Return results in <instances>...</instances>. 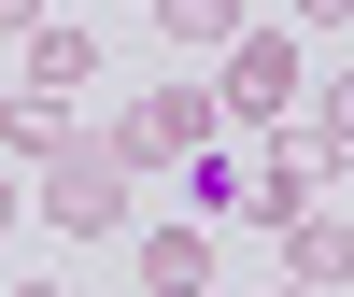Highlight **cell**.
I'll list each match as a JSON object with an SVG mask.
<instances>
[{"label": "cell", "instance_id": "14", "mask_svg": "<svg viewBox=\"0 0 354 297\" xmlns=\"http://www.w3.org/2000/svg\"><path fill=\"white\" fill-rule=\"evenodd\" d=\"M198 297H213V283H198Z\"/></svg>", "mask_w": 354, "mask_h": 297}, {"label": "cell", "instance_id": "10", "mask_svg": "<svg viewBox=\"0 0 354 297\" xmlns=\"http://www.w3.org/2000/svg\"><path fill=\"white\" fill-rule=\"evenodd\" d=\"M340 15H354V0H298V28H340Z\"/></svg>", "mask_w": 354, "mask_h": 297}, {"label": "cell", "instance_id": "12", "mask_svg": "<svg viewBox=\"0 0 354 297\" xmlns=\"http://www.w3.org/2000/svg\"><path fill=\"white\" fill-rule=\"evenodd\" d=\"M15 297H71V283H15Z\"/></svg>", "mask_w": 354, "mask_h": 297}, {"label": "cell", "instance_id": "8", "mask_svg": "<svg viewBox=\"0 0 354 297\" xmlns=\"http://www.w3.org/2000/svg\"><path fill=\"white\" fill-rule=\"evenodd\" d=\"M283 283L340 297V213H298V227H283Z\"/></svg>", "mask_w": 354, "mask_h": 297}, {"label": "cell", "instance_id": "5", "mask_svg": "<svg viewBox=\"0 0 354 297\" xmlns=\"http://www.w3.org/2000/svg\"><path fill=\"white\" fill-rule=\"evenodd\" d=\"M0 142H15L28 170H43L57 142H71V99H43V85H0Z\"/></svg>", "mask_w": 354, "mask_h": 297}, {"label": "cell", "instance_id": "4", "mask_svg": "<svg viewBox=\"0 0 354 297\" xmlns=\"http://www.w3.org/2000/svg\"><path fill=\"white\" fill-rule=\"evenodd\" d=\"M198 283H213V227H142V297H198Z\"/></svg>", "mask_w": 354, "mask_h": 297}, {"label": "cell", "instance_id": "1", "mask_svg": "<svg viewBox=\"0 0 354 297\" xmlns=\"http://www.w3.org/2000/svg\"><path fill=\"white\" fill-rule=\"evenodd\" d=\"M15 198H28V213L57 227V241H113V227H128V170H113V142H85V128L57 142V156L28 170Z\"/></svg>", "mask_w": 354, "mask_h": 297}, {"label": "cell", "instance_id": "3", "mask_svg": "<svg viewBox=\"0 0 354 297\" xmlns=\"http://www.w3.org/2000/svg\"><path fill=\"white\" fill-rule=\"evenodd\" d=\"M283 99H298V43H283V28H241V43H227V71H213V113L270 128Z\"/></svg>", "mask_w": 354, "mask_h": 297}, {"label": "cell", "instance_id": "2", "mask_svg": "<svg viewBox=\"0 0 354 297\" xmlns=\"http://www.w3.org/2000/svg\"><path fill=\"white\" fill-rule=\"evenodd\" d=\"M213 128H227L213 85H142V99L113 113V170H128V184L142 170H185V156H213Z\"/></svg>", "mask_w": 354, "mask_h": 297}, {"label": "cell", "instance_id": "13", "mask_svg": "<svg viewBox=\"0 0 354 297\" xmlns=\"http://www.w3.org/2000/svg\"><path fill=\"white\" fill-rule=\"evenodd\" d=\"M283 297H312V283H283Z\"/></svg>", "mask_w": 354, "mask_h": 297}, {"label": "cell", "instance_id": "7", "mask_svg": "<svg viewBox=\"0 0 354 297\" xmlns=\"http://www.w3.org/2000/svg\"><path fill=\"white\" fill-rule=\"evenodd\" d=\"M156 43L170 57H227L241 43V0H156Z\"/></svg>", "mask_w": 354, "mask_h": 297}, {"label": "cell", "instance_id": "9", "mask_svg": "<svg viewBox=\"0 0 354 297\" xmlns=\"http://www.w3.org/2000/svg\"><path fill=\"white\" fill-rule=\"evenodd\" d=\"M28 28H43V0H0V43H28Z\"/></svg>", "mask_w": 354, "mask_h": 297}, {"label": "cell", "instance_id": "11", "mask_svg": "<svg viewBox=\"0 0 354 297\" xmlns=\"http://www.w3.org/2000/svg\"><path fill=\"white\" fill-rule=\"evenodd\" d=\"M15 227H28V198H15V184H0V241H15Z\"/></svg>", "mask_w": 354, "mask_h": 297}, {"label": "cell", "instance_id": "6", "mask_svg": "<svg viewBox=\"0 0 354 297\" xmlns=\"http://www.w3.org/2000/svg\"><path fill=\"white\" fill-rule=\"evenodd\" d=\"M85 71H100V43H85V28H28V71H15V85H43V99H85Z\"/></svg>", "mask_w": 354, "mask_h": 297}]
</instances>
